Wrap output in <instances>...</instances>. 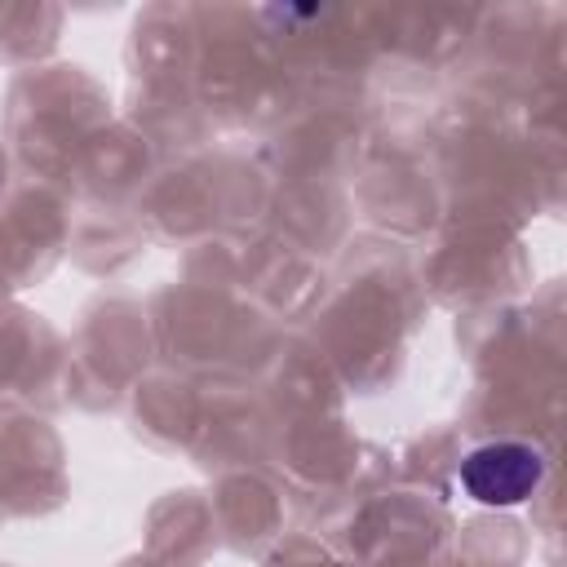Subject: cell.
I'll return each instance as SVG.
<instances>
[{
  "label": "cell",
  "instance_id": "6da1fadb",
  "mask_svg": "<svg viewBox=\"0 0 567 567\" xmlns=\"http://www.w3.org/2000/svg\"><path fill=\"white\" fill-rule=\"evenodd\" d=\"M545 478V456L532 443H487L461 461V487L478 505H518Z\"/></svg>",
  "mask_w": 567,
  "mask_h": 567
}]
</instances>
